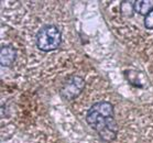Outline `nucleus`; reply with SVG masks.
Returning <instances> with one entry per match:
<instances>
[{
	"label": "nucleus",
	"instance_id": "obj_1",
	"mask_svg": "<svg viewBox=\"0 0 153 143\" xmlns=\"http://www.w3.org/2000/svg\"><path fill=\"white\" fill-rule=\"evenodd\" d=\"M86 122L106 142L114 141L118 134L114 106L108 101L95 102L87 111Z\"/></svg>",
	"mask_w": 153,
	"mask_h": 143
},
{
	"label": "nucleus",
	"instance_id": "obj_2",
	"mask_svg": "<svg viewBox=\"0 0 153 143\" xmlns=\"http://www.w3.org/2000/svg\"><path fill=\"white\" fill-rule=\"evenodd\" d=\"M62 43V33L56 25L48 24L42 27L35 36V44L39 50L50 52L59 49Z\"/></svg>",
	"mask_w": 153,
	"mask_h": 143
},
{
	"label": "nucleus",
	"instance_id": "obj_3",
	"mask_svg": "<svg viewBox=\"0 0 153 143\" xmlns=\"http://www.w3.org/2000/svg\"><path fill=\"white\" fill-rule=\"evenodd\" d=\"M85 87V80L80 76H70L61 86L59 94L65 100L71 101L78 97Z\"/></svg>",
	"mask_w": 153,
	"mask_h": 143
},
{
	"label": "nucleus",
	"instance_id": "obj_4",
	"mask_svg": "<svg viewBox=\"0 0 153 143\" xmlns=\"http://www.w3.org/2000/svg\"><path fill=\"white\" fill-rule=\"evenodd\" d=\"M17 59V51L13 46L4 45L0 51V64L4 67H9Z\"/></svg>",
	"mask_w": 153,
	"mask_h": 143
},
{
	"label": "nucleus",
	"instance_id": "obj_5",
	"mask_svg": "<svg viewBox=\"0 0 153 143\" xmlns=\"http://www.w3.org/2000/svg\"><path fill=\"white\" fill-rule=\"evenodd\" d=\"M133 10L137 13L144 16L153 10V0H138L133 2Z\"/></svg>",
	"mask_w": 153,
	"mask_h": 143
},
{
	"label": "nucleus",
	"instance_id": "obj_6",
	"mask_svg": "<svg viewBox=\"0 0 153 143\" xmlns=\"http://www.w3.org/2000/svg\"><path fill=\"white\" fill-rule=\"evenodd\" d=\"M144 27L148 30H153V10L144 17Z\"/></svg>",
	"mask_w": 153,
	"mask_h": 143
}]
</instances>
